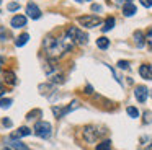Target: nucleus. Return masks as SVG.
<instances>
[{
    "instance_id": "1",
    "label": "nucleus",
    "mask_w": 152,
    "mask_h": 150,
    "mask_svg": "<svg viewBox=\"0 0 152 150\" xmlns=\"http://www.w3.org/2000/svg\"><path fill=\"white\" fill-rule=\"evenodd\" d=\"M44 49H46V54L49 59H57L67 52V47L64 44L62 38H54V36H48L44 39Z\"/></svg>"
},
{
    "instance_id": "2",
    "label": "nucleus",
    "mask_w": 152,
    "mask_h": 150,
    "mask_svg": "<svg viewBox=\"0 0 152 150\" xmlns=\"http://www.w3.org/2000/svg\"><path fill=\"white\" fill-rule=\"evenodd\" d=\"M34 135L41 137V139H49L51 134H53V126H51L48 121H38L33 127Z\"/></svg>"
},
{
    "instance_id": "3",
    "label": "nucleus",
    "mask_w": 152,
    "mask_h": 150,
    "mask_svg": "<svg viewBox=\"0 0 152 150\" xmlns=\"http://www.w3.org/2000/svg\"><path fill=\"white\" fill-rule=\"evenodd\" d=\"M102 135H103V130L96 126H87L83 129V137H85V140L88 143H95Z\"/></svg>"
},
{
    "instance_id": "4",
    "label": "nucleus",
    "mask_w": 152,
    "mask_h": 150,
    "mask_svg": "<svg viewBox=\"0 0 152 150\" xmlns=\"http://www.w3.org/2000/svg\"><path fill=\"white\" fill-rule=\"evenodd\" d=\"M77 21L83 26V28H96L102 25V18L95 15H85V16H79Z\"/></svg>"
},
{
    "instance_id": "5",
    "label": "nucleus",
    "mask_w": 152,
    "mask_h": 150,
    "mask_svg": "<svg viewBox=\"0 0 152 150\" xmlns=\"http://www.w3.org/2000/svg\"><path fill=\"white\" fill-rule=\"evenodd\" d=\"M67 34H70L74 39H75L77 44H87L88 42V34L83 31H80L79 28H75V26H70V28H67Z\"/></svg>"
},
{
    "instance_id": "6",
    "label": "nucleus",
    "mask_w": 152,
    "mask_h": 150,
    "mask_svg": "<svg viewBox=\"0 0 152 150\" xmlns=\"http://www.w3.org/2000/svg\"><path fill=\"white\" fill-rule=\"evenodd\" d=\"M77 108H79V101H72L69 106H64V108H61V106H53V113H54V116H56L57 119H61V117H64L66 114H69L70 111L77 109Z\"/></svg>"
},
{
    "instance_id": "7",
    "label": "nucleus",
    "mask_w": 152,
    "mask_h": 150,
    "mask_svg": "<svg viewBox=\"0 0 152 150\" xmlns=\"http://www.w3.org/2000/svg\"><path fill=\"white\" fill-rule=\"evenodd\" d=\"M26 15L30 16L31 20H39V18H41V10H39V7H38L36 3L30 2V3L26 5Z\"/></svg>"
},
{
    "instance_id": "8",
    "label": "nucleus",
    "mask_w": 152,
    "mask_h": 150,
    "mask_svg": "<svg viewBox=\"0 0 152 150\" xmlns=\"http://www.w3.org/2000/svg\"><path fill=\"white\" fill-rule=\"evenodd\" d=\"M134 96H136V100H137L139 103H145V100H147V96H149L147 87H144V85H139V87H136Z\"/></svg>"
},
{
    "instance_id": "9",
    "label": "nucleus",
    "mask_w": 152,
    "mask_h": 150,
    "mask_svg": "<svg viewBox=\"0 0 152 150\" xmlns=\"http://www.w3.org/2000/svg\"><path fill=\"white\" fill-rule=\"evenodd\" d=\"M10 25H12V28H15V29L23 28V26H26V16L25 15H15L13 18L10 20Z\"/></svg>"
},
{
    "instance_id": "10",
    "label": "nucleus",
    "mask_w": 152,
    "mask_h": 150,
    "mask_svg": "<svg viewBox=\"0 0 152 150\" xmlns=\"http://www.w3.org/2000/svg\"><path fill=\"white\" fill-rule=\"evenodd\" d=\"M139 75H141L142 78H145V80H152V65L142 64L141 67H139Z\"/></svg>"
},
{
    "instance_id": "11",
    "label": "nucleus",
    "mask_w": 152,
    "mask_h": 150,
    "mask_svg": "<svg viewBox=\"0 0 152 150\" xmlns=\"http://www.w3.org/2000/svg\"><path fill=\"white\" fill-rule=\"evenodd\" d=\"M31 134V129H28L26 126H23V127H18V130H15L13 134H12V139H20V137H26V135H30Z\"/></svg>"
},
{
    "instance_id": "12",
    "label": "nucleus",
    "mask_w": 152,
    "mask_h": 150,
    "mask_svg": "<svg viewBox=\"0 0 152 150\" xmlns=\"http://www.w3.org/2000/svg\"><path fill=\"white\" fill-rule=\"evenodd\" d=\"M136 13V5L132 2H126L123 7V15L124 16H132Z\"/></svg>"
},
{
    "instance_id": "13",
    "label": "nucleus",
    "mask_w": 152,
    "mask_h": 150,
    "mask_svg": "<svg viewBox=\"0 0 152 150\" xmlns=\"http://www.w3.org/2000/svg\"><path fill=\"white\" fill-rule=\"evenodd\" d=\"M10 145H12V149H13V150H31L30 147L26 145V143H23L21 140H18V139H15V140L12 139V143H10Z\"/></svg>"
},
{
    "instance_id": "14",
    "label": "nucleus",
    "mask_w": 152,
    "mask_h": 150,
    "mask_svg": "<svg viewBox=\"0 0 152 150\" xmlns=\"http://www.w3.org/2000/svg\"><path fill=\"white\" fill-rule=\"evenodd\" d=\"M28 39H30V34L28 33H23V34H20L17 38V41H15V46L17 47H21V46H25L28 42Z\"/></svg>"
},
{
    "instance_id": "15",
    "label": "nucleus",
    "mask_w": 152,
    "mask_h": 150,
    "mask_svg": "<svg viewBox=\"0 0 152 150\" xmlns=\"http://www.w3.org/2000/svg\"><path fill=\"white\" fill-rule=\"evenodd\" d=\"M134 42H136V46H137V47H142V46H144L145 38H144V34H142L141 31H136L134 33Z\"/></svg>"
},
{
    "instance_id": "16",
    "label": "nucleus",
    "mask_w": 152,
    "mask_h": 150,
    "mask_svg": "<svg viewBox=\"0 0 152 150\" xmlns=\"http://www.w3.org/2000/svg\"><path fill=\"white\" fill-rule=\"evenodd\" d=\"M113 26H115V18H113V16H108V18H106V21L103 23V31H110V29H113Z\"/></svg>"
},
{
    "instance_id": "17",
    "label": "nucleus",
    "mask_w": 152,
    "mask_h": 150,
    "mask_svg": "<svg viewBox=\"0 0 152 150\" xmlns=\"http://www.w3.org/2000/svg\"><path fill=\"white\" fill-rule=\"evenodd\" d=\"M96 46H98L100 49H108L110 46V39L105 38V36H102V38H98V41H96Z\"/></svg>"
},
{
    "instance_id": "18",
    "label": "nucleus",
    "mask_w": 152,
    "mask_h": 150,
    "mask_svg": "<svg viewBox=\"0 0 152 150\" xmlns=\"http://www.w3.org/2000/svg\"><path fill=\"white\" fill-rule=\"evenodd\" d=\"M126 113H128L129 117H132V119H137V117H139V111L136 109L134 106H128V108H126Z\"/></svg>"
},
{
    "instance_id": "19",
    "label": "nucleus",
    "mask_w": 152,
    "mask_h": 150,
    "mask_svg": "<svg viewBox=\"0 0 152 150\" xmlns=\"http://www.w3.org/2000/svg\"><path fill=\"white\" fill-rule=\"evenodd\" d=\"M95 150H111V142L110 140H103V142H100L96 145Z\"/></svg>"
},
{
    "instance_id": "20",
    "label": "nucleus",
    "mask_w": 152,
    "mask_h": 150,
    "mask_svg": "<svg viewBox=\"0 0 152 150\" xmlns=\"http://www.w3.org/2000/svg\"><path fill=\"white\" fill-rule=\"evenodd\" d=\"M5 80H7L10 85H15V83H17V78H15V74H13V72H7V74H5Z\"/></svg>"
},
{
    "instance_id": "21",
    "label": "nucleus",
    "mask_w": 152,
    "mask_h": 150,
    "mask_svg": "<svg viewBox=\"0 0 152 150\" xmlns=\"http://www.w3.org/2000/svg\"><path fill=\"white\" fill-rule=\"evenodd\" d=\"M12 103H13V101H12L10 98H2V100H0V108L7 109V108H10V106H12Z\"/></svg>"
},
{
    "instance_id": "22",
    "label": "nucleus",
    "mask_w": 152,
    "mask_h": 150,
    "mask_svg": "<svg viewBox=\"0 0 152 150\" xmlns=\"http://www.w3.org/2000/svg\"><path fill=\"white\" fill-rule=\"evenodd\" d=\"M7 10H8V12H17V10H20V3H17V2H12V3H8Z\"/></svg>"
},
{
    "instance_id": "23",
    "label": "nucleus",
    "mask_w": 152,
    "mask_h": 150,
    "mask_svg": "<svg viewBox=\"0 0 152 150\" xmlns=\"http://www.w3.org/2000/svg\"><path fill=\"white\" fill-rule=\"evenodd\" d=\"M7 38H8V33L5 31L4 26H0V41H7Z\"/></svg>"
},
{
    "instance_id": "24",
    "label": "nucleus",
    "mask_w": 152,
    "mask_h": 150,
    "mask_svg": "<svg viewBox=\"0 0 152 150\" xmlns=\"http://www.w3.org/2000/svg\"><path fill=\"white\" fill-rule=\"evenodd\" d=\"M145 42L149 44V47L152 49V28L147 31V36H145Z\"/></svg>"
},
{
    "instance_id": "25",
    "label": "nucleus",
    "mask_w": 152,
    "mask_h": 150,
    "mask_svg": "<svg viewBox=\"0 0 152 150\" xmlns=\"http://www.w3.org/2000/svg\"><path fill=\"white\" fill-rule=\"evenodd\" d=\"M51 82H53V83H62L64 78H62V75H54V77L51 78Z\"/></svg>"
},
{
    "instance_id": "26",
    "label": "nucleus",
    "mask_w": 152,
    "mask_h": 150,
    "mask_svg": "<svg viewBox=\"0 0 152 150\" xmlns=\"http://www.w3.org/2000/svg\"><path fill=\"white\" fill-rule=\"evenodd\" d=\"M144 116H145V119H144V122H145V124L152 122V113H151V111H145Z\"/></svg>"
},
{
    "instance_id": "27",
    "label": "nucleus",
    "mask_w": 152,
    "mask_h": 150,
    "mask_svg": "<svg viewBox=\"0 0 152 150\" xmlns=\"http://www.w3.org/2000/svg\"><path fill=\"white\" fill-rule=\"evenodd\" d=\"M139 2H141V5L145 7V8H151L152 7V0H139Z\"/></svg>"
},
{
    "instance_id": "28",
    "label": "nucleus",
    "mask_w": 152,
    "mask_h": 150,
    "mask_svg": "<svg viewBox=\"0 0 152 150\" xmlns=\"http://www.w3.org/2000/svg\"><path fill=\"white\" fill-rule=\"evenodd\" d=\"M118 67H119V68H129V62L119 60V62H118Z\"/></svg>"
},
{
    "instance_id": "29",
    "label": "nucleus",
    "mask_w": 152,
    "mask_h": 150,
    "mask_svg": "<svg viewBox=\"0 0 152 150\" xmlns=\"http://www.w3.org/2000/svg\"><path fill=\"white\" fill-rule=\"evenodd\" d=\"M92 10H93V12H102V7L95 3V5H92Z\"/></svg>"
},
{
    "instance_id": "30",
    "label": "nucleus",
    "mask_w": 152,
    "mask_h": 150,
    "mask_svg": "<svg viewBox=\"0 0 152 150\" xmlns=\"http://www.w3.org/2000/svg\"><path fill=\"white\" fill-rule=\"evenodd\" d=\"M85 93H88V95H92V93H93V88L90 87V85H87V87H85Z\"/></svg>"
},
{
    "instance_id": "31",
    "label": "nucleus",
    "mask_w": 152,
    "mask_h": 150,
    "mask_svg": "<svg viewBox=\"0 0 152 150\" xmlns=\"http://www.w3.org/2000/svg\"><path fill=\"white\" fill-rule=\"evenodd\" d=\"M4 126H7V127H12V121L5 117V119H4Z\"/></svg>"
},
{
    "instance_id": "32",
    "label": "nucleus",
    "mask_w": 152,
    "mask_h": 150,
    "mask_svg": "<svg viewBox=\"0 0 152 150\" xmlns=\"http://www.w3.org/2000/svg\"><path fill=\"white\" fill-rule=\"evenodd\" d=\"M126 2H131V0H116V3H126Z\"/></svg>"
},
{
    "instance_id": "33",
    "label": "nucleus",
    "mask_w": 152,
    "mask_h": 150,
    "mask_svg": "<svg viewBox=\"0 0 152 150\" xmlns=\"http://www.w3.org/2000/svg\"><path fill=\"white\" fill-rule=\"evenodd\" d=\"M4 60H5V59L2 57V55H0V70H2V64H4Z\"/></svg>"
},
{
    "instance_id": "34",
    "label": "nucleus",
    "mask_w": 152,
    "mask_h": 150,
    "mask_svg": "<svg viewBox=\"0 0 152 150\" xmlns=\"http://www.w3.org/2000/svg\"><path fill=\"white\" fill-rule=\"evenodd\" d=\"M4 93H5V88H4V87H0V96H2Z\"/></svg>"
},
{
    "instance_id": "35",
    "label": "nucleus",
    "mask_w": 152,
    "mask_h": 150,
    "mask_svg": "<svg viewBox=\"0 0 152 150\" xmlns=\"http://www.w3.org/2000/svg\"><path fill=\"white\" fill-rule=\"evenodd\" d=\"M2 150H13V149H12V147H4Z\"/></svg>"
},
{
    "instance_id": "36",
    "label": "nucleus",
    "mask_w": 152,
    "mask_h": 150,
    "mask_svg": "<svg viewBox=\"0 0 152 150\" xmlns=\"http://www.w3.org/2000/svg\"><path fill=\"white\" fill-rule=\"evenodd\" d=\"M75 2H79V3H82V2H90V0H75Z\"/></svg>"
},
{
    "instance_id": "37",
    "label": "nucleus",
    "mask_w": 152,
    "mask_h": 150,
    "mask_svg": "<svg viewBox=\"0 0 152 150\" xmlns=\"http://www.w3.org/2000/svg\"><path fill=\"white\" fill-rule=\"evenodd\" d=\"M0 2H2V0H0Z\"/></svg>"
}]
</instances>
